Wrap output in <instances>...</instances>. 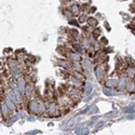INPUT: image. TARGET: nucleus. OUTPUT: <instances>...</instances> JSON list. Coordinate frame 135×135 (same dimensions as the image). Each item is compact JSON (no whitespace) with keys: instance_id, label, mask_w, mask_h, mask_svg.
I'll return each instance as SVG.
<instances>
[{"instance_id":"nucleus-1","label":"nucleus","mask_w":135,"mask_h":135,"mask_svg":"<svg viewBox=\"0 0 135 135\" xmlns=\"http://www.w3.org/2000/svg\"><path fill=\"white\" fill-rule=\"evenodd\" d=\"M27 107H28V110L31 114H37L38 112V108H39V103L37 101H29L28 104H27Z\"/></svg>"},{"instance_id":"nucleus-2","label":"nucleus","mask_w":135,"mask_h":135,"mask_svg":"<svg viewBox=\"0 0 135 135\" xmlns=\"http://www.w3.org/2000/svg\"><path fill=\"white\" fill-rule=\"evenodd\" d=\"M95 75H96V78H97V79L102 80L103 78H104V76H105V70H104V68H103V67H101V66L96 67V69H95Z\"/></svg>"},{"instance_id":"nucleus-3","label":"nucleus","mask_w":135,"mask_h":135,"mask_svg":"<svg viewBox=\"0 0 135 135\" xmlns=\"http://www.w3.org/2000/svg\"><path fill=\"white\" fill-rule=\"evenodd\" d=\"M48 112L50 116H55L57 114V106L54 104V103H51L48 107Z\"/></svg>"},{"instance_id":"nucleus-4","label":"nucleus","mask_w":135,"mask_h":135,"mask_svg":"<svg viewBox=\"0 0 135 135\" xmlns=\"http://www.w3.org/2000/svg\"><path fill=\"white\" fill-rule=\"evenodd\" d=\"M9 111H12L10 108L8 107V105L6 104V103H1V114L3 115V116H6V117H8V115H9Z\"/></svg>"},{"instance_id":"nucleus-5","label":"nucleus","mask_w":135,"mask_h":135,"mask_svg":"<svg viewBox=\"0 0 135 135\" xmlns=\"http://www.w3.org/2000/svg\"><path fill=\"white\" fill-rule=\"evenodd\" d=\"M127 84H128V81H127L125 78H121L118 81V88L119 89H125V88H127Z\"/></svg>"},{"instance_id":"nucleus-6","label":"nucleus","mask_w":135,"mask_h":135,"mask_svg":"<svg viewBox=\"0 0 135 135\" xmlns=\"http://www.w3.org/2000/svg\"><path fill=\"white\" fill-rule=\"evenodd\" d=\"M106 85H107L108 88H115V87H117V85H118V81L114 80V79H109V80H107Z\"/></svg>"},{"instance_id":"nucleus-7","label":"nucleus","mask_w":135,"mask_h":135,"mask_svg":"<svg viewBox=\"0 0 135 135\" xmlns=\"http://www.w3.org/2000/svg\"><path fill=\"white\" fill-rule=\"evenodd\" d=\"M69 57H70V60L74 61V62H80V60H81L80 55L77 52H76V53H70L69 54Z\"/></svg>"},{"instance_id":"nucleus-8","label":"nucleus","mask_w":135,"mask_h":135,"mask_svg":"<svg viewBox=\"0 0 135 135\" xmlns=\"http://www.w3.org/2000/svg\"><path fill=\"white\" fill-rule=\"evenodd\" d=\"M17 84H19V88L22 92H24L25 91V89H26V85H25V80L24 79H19L17 80Z\"/></svg>"},{"instance_id":"nucleus-9","label":"nucleus","mask_w":135,"mask_h":135,"mask_svg":"<svg viewBox=\"0 0 135 135\" xmlns=\"http://www.w3.org/2000/svg\"><path fill=\"white\" fill-rule=\"evenodd\" d=\"M6 104L8 105V107L10 108V109L13 111V110H15V105H14V103H13V101L11 100V98H6Z\"/></svg>"},{"instance_id":"nucleus-10","label":"nucleus","mask_w":135,"mask_h":135,"mask_svg":"<svg viewBox=\"0 0 135 135\" xmlns=\"http://www.w3.org/2000/svg\"><path fill=\"white\" fill-rule=\"evenodd\" d=\"M103 92H104V94L105 95H107V96H112V95H115V91L114 90H111V89H109V88H104V90H103Z\"/></svg>"},{"instance_id":"nucleus-11","label":"nucleus","mask_w":135,"mask_h":135,"mask_svg":"<svg viewBox=\"0 0 135 135\" xmlns=\"http://www.w3.org/2000/svg\"><path fill=\"white\" fill-rule=\"evenodd\" d=\"M125 89H127L129 92H134L135 91V82H132V81L128 82L127 88H125Z\"/></svg>"},{"instance_id":"nucleus-12","label":"nucleus","mask_w":135,"mask_h":135,"mask_svg":"<svg viewBox=\"0 0 135 135\" xmlns=\"http://www.w3.org/2000/svg\"><path fill=\"white\" fill-rule=\"evenodd\" d=\"M71 12H73L74 15L79 14V12H80V7L78 6V4H74V6L71 7Z\"/></svg>"},{"instance_id":"nucleus-13","label":"nucleus","mask_w":135,"mask_h":135,"mask_svg":"<svg viewBox=\"0 0 135 135\" xmlns=\"http://www.w3.org/2000/svg\"><path fill=\"white\" fill-rule=\"evenodd\" d=\"M84 92H85V95H89V94L92 93V84L91 83H87V84H85Z\"/></svg>"},{"instance_id":"nucleus-14","label":"nucleus","mask_w":135,"mask_h":135,"mask_svg":"<svg viewBox=\"0 0 135 135\" xmlns=\"http://www.w3.org/2000/svg\"><path fill=\"white\" fill-rule=\"evenodd\" d=\"M39 103V108H38V112L39 114H43L44 111H46V107H44V104L41 102H38Z\"/></svg>"},{"instance_id":"nucleus-15","label":"nucleus","mask_w":135,"mask_h":135,"mask_svg":"<svg viewBox=\"0 0 135 135\" xmlns=\"http://www.w3.org/2000/svg\"><path fill=\"white\" fill-rule=\"evenodd\" d=\"M127 73H128V77L130 78V79H132L134 76H135V69H133V68H129L128 70H127Z\"/></svg>"},{"instance_id":"nucleus-16","label":"nucleus","mask_w":135,"mask_h":135,"mask_svg":"<svg viewBox=\"0 0 135 135\" xmlns=\"http://www.w3.org/2000/svg\"><path fill=\"white\" fill-rule=\"evenodd\" d=\"M76 133H77V134H88L89 133V130L87 128H85V129H79V130L76 131Z\"/></svg>"},{"instance_id":"nucleus-17","label":"nucleus","mask_w":135,"mask_h":135,"mask_svg":"<svg viewBox=\"0 0 135 135\" xmlns=\"http://www.w3.org/2000/svg\"><path fill=\"white\" fill-rule=\"evenodd\" d=\"M25 90H26V95H30V93L33 92V85H31V84L27 85Z\"/></svg>"},{"instance_id":"nucleus-18","label":"nucleus","mask_w":135,"mask_h":135,"mask_svg":"<svg viewBox=\"0 0 135 135\" xmlns=\"http://www.w3.org/2000/svg\"><path fill=\"white\" fill-rule=\"evenodd\" d=\"M83 65H84V67H85V68H87V70H88L89 73H90V71H91V63H90L89 61H85Z\"/></svg>"},{"instance_id":"nucleus-19","label":"nucleus","mask_w":135,"mask_h":135,"mask_svg":"<svg viewBox=\"0 0 135 135\" xmlns=\"http://www.w3.org/2000/svg\"><path fill=\"white\" fill-rule=\"evenodd\" d=\"M96 112H98L97 107L92 106V109H91V110H89V115H93V114H96Z\"/></svg>"},{"instance_id":"nucleus-20","label":"nucleus","mask_w":135,"mask_h":135,"mask_svg":"<svg viewBox=\"0 0 135 135\" xmlns=\"http://www.w3.org/2000/svg\"><path fill=\"white\" fill-rule=\"evenodd\" d=\"M88 23H89L90 25L94 26V25H96V20H94V19H90V20H88Z\"/></svg>"},{"instance_id":"nucleus-21","label":"nucleus","mask_w":135,"mask_h":135,"mask_svg":"<svg viewBox=\"0 0 135 135\" xmlns=\"http://www.w3.org/2000/svg\"><path fill=\"white\" fill-rule=\"evenodd\" d=\"M123 111H124V112H134V108H132V107L124 108V109H123Z\"/></svg>"},{"instance_id":"nucleus-22","label":"nucleus","mask_w":135,"mask_h":135,"mask_svg":"<svg viewBox=\"0 0 135 135\" xmlns=\"http://www.w3.org/2000/svg\"><path fill=\"white\" fill-rule=\"evenodd\" d=\"M74 49H75L76 51H81V46H79V44H75Z\"/></svg>"},{"instance_id":"nucleus-23","label":"nucleus","mask_w":135,"mask_h":135,"mask_svg":"<svg viewBox=\"0 0 135 135\" xmlns=\"http://www.w3.org/2000/svg\"><path fill=\"white\" fill-rule=\"evenodd\" d=\"M69 23H70V24H73V25H78V23H77V22H75V20H71V21L69 22Z\"/></svg>"},{"instance_id":"nucleus-24","label":"nucleus","mask_w":135,"mask_h":135,"mask_svg":"<svg viewBox=\"0 0 135 135\" xmlns=\"http://www.w3.org/2000/svg\"><path fill=\"white\" fill-rule=\"evenodd\" d=\"M38 133H40L39 131H33V132H29L28 134H38Z\"/></svg>"}]
</instances>
